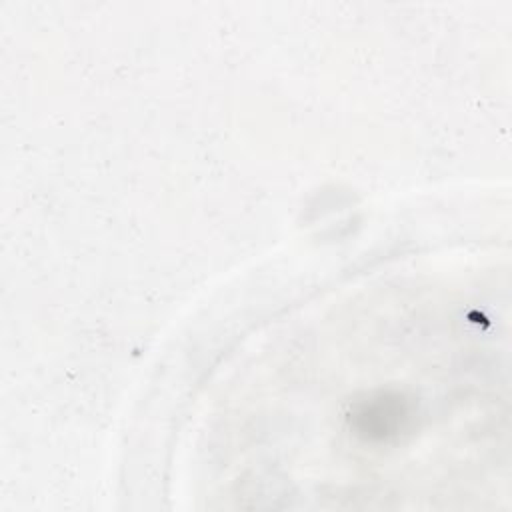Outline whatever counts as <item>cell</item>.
<instances>
[{
  "label": "cell",
  "mask_w": 512,
  "mask_h": 512,
  "mask_svg": "<svg viewBox=\"0 0 512 512\" xmlns=\"http://www.w3.org/2000/svg\"><path fill=\"white\" fill-rule=\"evenodd\" d=\"M358 420H362V430H368L366 434L384 438L388 434H394L404 418V408L396 400H372L362 406V410L356 414Z\"/></svg>",
  "instance_id": "cell-1"
}]
</instances>
